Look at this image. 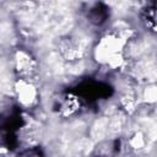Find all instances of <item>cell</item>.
I'll return each instance as SVG.
<instances>
[{"mask_svg":"<svg viewBox=\"0 0 157 157\" xmlns=\"http://www.w3.org/2000/svg\"><path fill=\"white\" fill-rule=\"evenodd\" d=\"M126 45V40L119 37L115 33L107 34L99 39L93 49V56L96 61L101 64H107L114 55L120 54L124 52Z\"/></svg>","mask_w":157,"mask_h":157,"instance_id":"cell-1","label":"cell"},{"mask_svg":"<svg viewBox=\"0 0 157 157\" xmlns=\"http://www.w3.org/2000/svg\"><path fill=\"white\" fill-rule=\"evenodd\" d=\"M13 63L15 69L17 72H20L25 80H29L38 72L37 63L34 59L25 50H17L13 55Z\"/></svg>","mask_w":157,"mask_h":157,"instance_id":"cell-2","label":"cell"},{"mask_svg":"<svg viewBox=\"0 0 157 157\" xmlns=\"http://www.w3.org/2000/svg\"><path fill=\"white\" fill-rule=\"evenodd\" d=\"M15 94L17 96L18 102L25 105L29 107L37 101V88L32 81L18 78L15 81Z\"/></svg>","mask_w":157,"mask_h":157,"instance_id":"cell-3","label":"cell"},{"mask_svg":"<svg viewBox=\"0 0 157 157\" xmlns=\"http://www.w3.org/2000/svg\"><path fill=\"white\" fill-rule=\"evenodd\" d=\"M108 121L109 117L103 115L99 118H96L93 123L90 126V139L94 144H101L107 137V130H108Z\"/></svg>","mask_w":157,"mask_h":157,"instance_id":"cell-4","label":"cell"},{"mask_svg":"<svg viewBox=\"0 0 157 157\" xmlns=\"http://www.w3.org/2000/svg\"><path fill=\"white\" fill-rule=\"evenodd\" d=\"M126 126V117L121 112H117L113 115L109 117L108 121V130H107V137L108 139H115L119 136Z\"/></svg>","mask_w":157,"mask_h":157,"instance_id":"cell-5","label":"cell"},{"mask_svg":"<svg viewBox=\"0 0 157 157\" xmlns=\"http://www.w3.org/2000/svg\"><path fill=\"white\" fill-rule=\"evenodd\" d=\"M147 142H148V141H147L145 134H144L141 130H136V131L131 135V137L129 139V146H130L132 150H135V151H141V150H144Z\"/></svg>","mask_w":157,"mask_h":157,"instance_id":"cell-6","label":"cell"},{"mask_svg":"<svg viewBox=\"0 0 157 157\" xmlns=\"http://www.w3.org/2000/svg\"><path fill=\"white\" fill-rule=\"evenodd\" d=\"M142 99L148 104L157 103V85L150 83L142 91Z\"/></svg>","mask_w":157,"mask_h":157,"instance_id":"cell-7","label":"cell"},{"mask_svg":"<svg viewBox=\"0 0 157 157\" xmlns=\"http://www.w3.org/2000/svg\"><path fill=\"white\" fill-rule=\"evenodd\" d=\"M156 157H157V156H156Z\"/></svg>","mask_w":157,"mask_h":157,"instance_id":"cell-8","label":"cell"}]
</instances>
